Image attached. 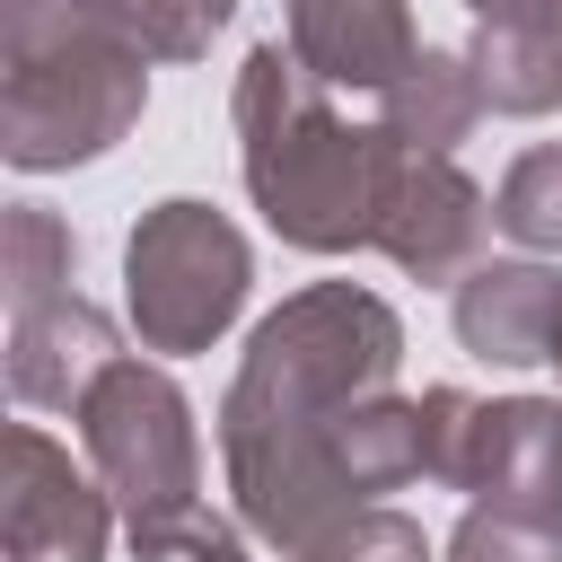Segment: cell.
<instances>
[{
	"label": "cell",
	"instance_id": "obj_1",
	"mask_svg": "<svg viewBox=\"0 0 562 562\" xmlns=\"http://www.w3.org/2000/svg\"><path fill=\"white\" fill-rule=\"evenodd\" d=\"M395 369L404 316L360 281H307L246 334V360L220 395V465L246 536L299 562L342 509H360V492L334 474V422L360 395H386Z\"/></svg>",
	"mask_w": 562,
	"mask_h": 562
},
{
	"label": "cell",
	"instance_id": "obj_2",
	"mask_svg": "<svg viewBox=\"0 0 562 562\" xmlns=\"http://www.w3.org/2000/svg\"><path fill=\"white\" fill-rule=\"evenodd\" d=\"M237 176L263 228L299 255H360L378 246V211L395 184L404 140L386 123H351L325 79L299 70L290 44H255L228 97Z\"/></svg>",
	"mask_w": 562,
	"mask_h": 562
},
{
	"label": "cell",
	"instance_id": "obj_3",
	"mask_svg": "<svg viewBox=\"0 0 562 562\" xmlns=\"http://www.w3.org/2000/svg\"><path fill=\"white\" fill-rule=\"evenodd\" d=\"M149 105V61L79 0H0V158L61 176L105 158Z\"/></svg>",
	"mask_w": 562,
	"mask_h": 562
},
{
	"label": "cell",
	"instance_id": "obj_4",
	"mask_svg": "<svg viewBox=\"0 0 562 562\" xmlns=\"http://www.w3.org/2000/svg\"><path fill=\"white\" fill-rule=\"evenodd\" d=\"M246 290H255V246L228 211H211L193 193H167L132 220V237H123V316H132L140 351H158V360L211 351L246 316Z\"/></svg>",
	"mask_w": 562,
	"mask_h": 562
},
{
	"label": "cell",
	"instance_id": "obj_5",
	"mask_svg": "<svg viewBox=\"0 0 562 562\" xmlns=\"http://www.w3.org/2000/svg\"><path fill=\"white\" fill-rule=\"evenodd\" d=\"M422 448H430V483L562 536V395L483 404L465 386H430L422 395Z\"/></svg>",
	"mask_w": 562,
	"mask_h": 562
},
{
	"label": "cell",
	"instance_id": "obj_6",
	"mask_svg": "<svg viewBox=\"0 0 562 562\" xmlns=\"http://www.w3.org/2000/svg\"><path fill=\"white\" fill-rule=\"evenodd\" d=\"M70 422H79V457H88L97 483L114 492L123 527L202 501V430H193L184 386H176L158 360H132V351H123V360L88 386V404H79Z\"/></svg>",
	"mask_w": 562,
	"mask_h": 562
},
{
	"label": "cell",
	"instance_id": "obj_7",
	"mask_svg": "<svg viewBox=\"0 0 562 562\" xmlns=\"http://www.w3.org/2000/svg\"><path fill=\"white\" fill-rule=\"evenodd\" d=\"M114 492L53 430L9 422L0 439V562H105Z\"/></svg>",
	"mask_w": 562,
	"mask_h": 562
},
{
	"label": "cell",
	"instance_id": "obj_8",
	"mask_svg": "<svg viewBox=\"0 0 562 562\" xmlns=\"http://www.w3.org/2000/svg\"><path fill=\"white\" fill-rule=\"evenodd\" d=\"M483 237H492V193L457 158L404 149L395 184H386V211H378V255L422 290H457L483 263Z\"/></svg>",
	"mask_w": 562,
	"mask_h": 562
},
{
	"label": "cell",
	"instance_id": "obj_9",
	"mask_svg": "<svg viewBox=\"0 0 562 562\" xmlns=\"http://www.w3.org/2000/svg\"><path fill=\"white\" fill-rule=\"evenodd\" d=\"M281 44L334 97H386L422 61L404 0H281Z\"/></svg>",
	"mask_w": 562,
	"mask_h": 562
},
{
	"label": "cell",
	"instance_id": "obj_10",
	"mask_svg": "<svg viewBox=\"0 0 562 562\" xmlns=\"http://www.w3.org/2000/svg\"><path fill=\"white\" fill-rule=\"evenodd\" d=\"M123 360L114 316L88 307L79 290L44 299V307H9V395L26 413H79L88 386Z\"/></svg>",
	"mask_w": 562,
	"mask_h": 562
},
{
	"label": "cell",
	"instance_id": "obj_11",
	"mask_svg": "<svg viewBox=\"0 0 562 562\" xmlns=\"http://www.w3.org/2000/svg\"><path fill=\"white\" fill-rule=\"evenodd\" d=\"M457 342L492 369H536L553 360V325H562V272L536 255H483L457 290H448Z\"/></svg>",
	"mask_w": 562,
	"mask_h": 562
},
{
	"label": "cell",
	"instance_id": "obj_12",
	"mask_svg": "<svg viewBox=\"0 0 562 562\" xmlns=\"http://www.w3.org/2000/svg\"><path fill=\"white\" fill-rule=\"evenodd\" d=\"M474 18V79H483V105L509 114V123H536L562 105V0H465Z\"/></svg>",
	"mask_w": 562,
	"mask_h": 562
},
{
	"label": "cell",
	"instance_id": "obj_13",
	"mask_svg": "<svg viewBox=\"0 0 562 562\" xmlns=\"http://www.w3.org/2000/svg\"><path fill=\"white\" fill-rule=\"evenodd\" d=\"M334 474L360 501H386L404 483H430V448H422V395H360L334 422Z\"/></svg>",
	"mask_w": 562,
	"mask_h": 562
},
{
	"label": "cell",
	"instance_id": "obj_14",
	"mask_svg": "<svg viewBox=\"0 0 562 562\" xmlns=\"http://www.w3.org/2000/svg\"><path fill=\"white\" fill-rule=\"evenodd\" d=\"M483 114H492V105H483L474 61H465V53H430V44H422V61L378 97V123H386L404 149H439V158H457Z\"/></svg>",
	"mask_w": 562,
	"mask_h": 562
},
{
	"label": "cell",
	"instance_id": "obj_15",
	"mask_svg": "<svg viewBox=\"0 0 562 562\" xmlns=\"http://www.w3.org/2000/svg\"><path fill=\"white\" fill-rule=\"evenodd\" d=\"M70 272H79L70 220L44 211V202H9V220H0V299L9 307H44V299L70 290Z\"/></svg>",
	"mask_w": 562,
	"mask_h": 562
},
{
	"label": "cell",
	"instance_id": "obj_16",
	"mask_svg": "<svg viewBox=\"0 0 562 562\" xmlns=\"http://www.w3.org/2000/svg\"><path fill=\"white\" fill-rule=\"evenodd\" d=\"M97 26H114L140 61H202L211 35L237 18V0H79Z\"/></svg>",
	"mask_w": 562,
	"mask_h": 562
},
{
	"label": "cell",
	"instance_id": "obj_17",
	"mask_svg": "<svg viewBox=\"0 0 562 562\" xmlns=\"http://www.w3.org/2000/svg\"><path fill=\"white\" fill-rule=\"evenodd\" d=\"M492 228L527 255H562V140H536L509 158V176L492 193Z\"/></svg>",
	"mask_w": 562,
	"mask_h": 562
},
{
	"label": "cell",
	"instance_id": "obj_18",
	"mask_svg": "<svg viewBox=\"0 0 562 562\" xmlns=\"http://www.w3.org/2000/svg\"><path fill=\"white\" fill-rule=\"evenodd\" d=\"M299 562H430V536H422V518H404V509H386V501H360V509H342Z\"/></svg>",
	"mask_w": 562,
	"mask_h": 562
},
{
	"label": "cell",
	"instance_id": "obj_19",
	"mask_svg": "<svg viewBox=\"0 0 562 562\" xmlns=\"http://www.w3.org/2000/svg\"><path fill=\"white\" fill-rule=\"evenodd\" d=\"M123 536H132L140 562H246V518H220L211 501L167 509V518H140Z\"/></svg>",
	"mask_w": 562,
	"mask_h": 562
},
{
	"label": "cell",
	"instance_id": "obj_20",
	"mask_svg": "<svg viewBox=\"0 0 562 562\" xmlns=\"http://www.w3.org/2000/svg\"><path fill=\"white\" fill-rule=\"evenodd\" d=\"M448 562H562V536L509 518V509H483L465 501V518L448 527Z\"/></svg>",
	"mask_w": 562,
	"mask_h": 562
},
{
	"label": "cell",
	"instance_id": "obj_21",
	"mask_svg": "<svg viewBox=\"0 0 562 562\" xmlns=\"http://www.w3.org/2000/svg\"><path fill=\"white\" fill-rule=\"evenodd\" d=\"M553 369H562V325H553Z\"/></svg>",
	"mask_w": 562,
	"mask_h": 562
}]
</instances>
